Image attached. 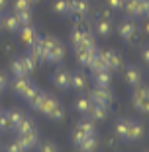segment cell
<instances>
[{"mask_svg":"<svg viewBox=\"0 0 149 152\" xmlns=\"http://www.w3.org/2000/svg\"><path fill=\"white\" fill-rule=\"evenodd\" d=\"M141 61H143L145 64H149V43L141 47Z\"/></svg>","mask_w":149,"mask_h":152,"instance_id":"7bdbcfd3","label":"cell"},{"mask_svg":"<svg viewBox=\"0 0 149 152\" xmlns=\"http://www.w3.org/2000/svg\"><path fill=\"white\" fill-rule=\"evenodd\" d=\"M20 61H22V66L26 68V72H27V74H32V72L36 70L37 63L33 61V57H32L30 53H26V55H20Z\"/></svg>","mask_w":149,"mask_h":152,"instance_id":"f1b7e54d","label":"cell"},{"mask_svg":"<svg viewBox=\"0 0 149 152\" xmlns=\"http://www.w3.org/2000/svg\"><path fill=\"white\" fill-rule=\"evenodd\" d=\"M10 86V80H8V76L4 74V72L0 70V92H4L6 88Z\"/></svg>","mask_w":149,"mask_h":152,"instance_id":"60d3db41","label":"cell"},{"mask_svg":"<svg viewBox=\"0 0 149 152\" xmlns=\"http://www.w3.org/2000/svg\"><path fill=\"white\" fill-rule=\"evenodd\" d=\"M30 2H32V4H37V2H41V0H30Z\"/></svg>","mask_w":149,"mask_h":152,"instance_id":"7dc6e473","label":"cell"},{"mask_svg":"<svg viewBox=\"0 0 149 152\" xmlns=\"http://www.w3.org/2000/svg\"><path fill=\"white\" fill-rule=\"evenodd\" d=\"M45 96H47V92H43V90H39V92L36 94V98H33L32 102H27V105H30L32 109H36V111H37V109H39V105H41V102H43V98H45Z\"/></svg>","mask_w":149,"mask_h":152,"instance_id":"1f68e13d","label":"cell"},{"mask_svg":"<svg viewBox=\"0 0 149 152\" xmlns=\"http://www.w3.org/2000/svg\"><path fill=\"white\" fill-rule=\"evenodd\" d=\"M16 16H18V20H20V23L22 26H30L32 23V10H24V12H14Z\"/></svg>","mask_w":149,"mask_h":152,"instance_id":"d6a6232c","label":"cell"},{"mask_svg":"<svg viewBox=\"0 0 149 152\" xmlns=\"http://www.w3.org/2000/svg\"><path fill=\"white\" fill-rule=\"evenodd\" d=\"M145 137V129L137 119H130V129H128V139L126 142H137Z\"/></svg>","mask_w":149,"mask_h":152,"instance_id":"52a82bcc","label":"cell"},{"mask_svg":"<svg viewBox=\"0 0 149 152\" xmlns=\"http://www.w3.org/2000/svg\"><path fill=\"white\" fill-rule=\"evenodd\" d=\"M14 131H16V133H30V131H36V121H33L30 115H24L22 121L14 127Z\"/></svg>","mask_w":149,"mask_h":152,"instance_id":"cb8c5ba5","label":"cell"},{"mask_svg":"<svg viewBox=\"0 0 149 152\" xmlns=\"http://www.w3.org/2000/svg\"><path fill=\"white\" fill-rule=\"evenodd\" d=\"M37 152H59L57 144L51 142V140H45V142L37 144Z\"/></svg>","mask_w":149,"mask_h":152,"instance_id":"e575fe53","label":"cell"},{"mask_svg":"<svg viewBox=\"0 0 149 152\" xmlns=\"http://www.w3.org/2000/svg\"><path fill=\"white\" fill-rule=\"evenodd\" d=\"M124 2H126V0H108V4H106V6H110V8L116 12V10H122L124 8Z\"/></svg>","mask_w":149,"mask_h":152,"instance_id":"ab89813d","label":"cell"},{"mask_svg":"<svg viewBox=\"0 0 149 152\" xmlns=\"http://www.w3.org/2000/svg\"><path fill=\"white\" fill-rule=\"evenodd\" d=\"M0 152H24V150L20 148V144H18V142H12V144H8V146H4Z\"/></svg>","mask_w":149,"mask_h":152,"instance_id":"b9f144b4","label":"cell"},{"mask_svg":"<svg viewBox=\"0 0 149 152\" xmlns=\"http://www.w3.org/2000/svg\"><path fill=\"white\" fill-rule=\"evenodd\" d=\"M55 102H57V98L55 96H49L47 94L45 98H43V102H41V105H39V109H37V113H41V115H49V111H51V107L55 105Z\"/></svg>","mask_w":149,"mask_h":152,"instance_id":"4316f807","label":"cell"},{"mask_svg":"<svg viewBox=\"0 0 149 152\" xmlns=\"http://www.w3.org/2000/svg\"><path fill=\"white\" fill-rule=\"evenodd\" d=\"M124 12H126V18H137V10H139V0H126L124 2Z\"/></svg>","mask_w":149,"mask_h":152,"instance_id":"d4e9b609","label":"cell"},{"mask_svg":"<svg viewBox=\"0 0 149 152\" xmlns=\"http://www.w3.org/2000/svg\"><path fill=\"white\" fill-rule=\"evenodd\" d=\"M63 117H65V107H63V103L57 99V102H55V105L51 107L47 119H51V121H63Z\"/></svg>","mask_w":149,"mask_h":152,"instance_id":"484cf974","label":"cell"},{"mask_svg":"<svg viewBox=\"0 0 149 152\" xmlns=\"http://www.w3.org/2000/svg\"><path fill=\"white\" fill-rule=\"evenodd\" d=\"M114 26H112V20H104V18H96V22L92 23V33L98 37H108L112 33Z\"/></svg>","mask_w":149,"mask_h":152,"instance_id":"ba28073f","label":"cell"},{"mask_svg":"<svg viewBox=\"0 0 149 152\" xmlns=\"http://www.w3.org/2000/svg\"><path fill=\"white\" fill-rule=\"evenodd\" d=\"M118 35L122 37L124 43L130 45L131 41L137 37V31H139V27H137V23L133 22V18H124L122 22H118Z\"/></svg>","mask_w":149,"mask_h":152,"instance_id":"7a4b0ae2","label":"cell"},{"mask_svg":"<svg viewBox=\"0 0 149 152\" xmlns=\"http://www.w3.org/2000/svg\"><path fill=\"white\" fill-rule=\"evenodd\" d=\"M90 107H92L90 96H79V98L75 99V109H77V113H81V115H88Z\"/></svg>","mask_w":149,"mask_h":152,"instance_id":"ac0fdd59","label":"cell"},{"mask_svg":"<svg viewBox=\"0 0 149 152\" xmlns=\"http://www.w3.org/2000/svg\"><path fill=\"white\" fill-rule=\"evenodd\" d=\"M16 142L20 144V148H22L24 152H32V150H36V146L39 144V134H37V131H30V133H18V137H16Z\"/></svg>","mask_w":149,"mask_h":152,"instance_id":"277c9868","label":"cell"},{"mask_svg":"<svg viewBox=\"0 0 149 152\" xmlns=\"http://www.w3.org/2000/svg\"><path fill=\"white\" fill-rule=\"evenodd\" d=\"M143 31H145V33L149 35V18L145 20V23H143Z\"/></svg>","mask_w":149,"mask_h":152,"instance_id":"f6af8a7d","label":"cell"},{"mask_svg":"<svg viewBox=\"0 0 149 152\" xmlns=\"http://www.w3.org/2000/svg\"><path fill=\"white\" fill-rule=\"evenodd\" d=\"M37 92H39V88H37V86H36V84H33V82H32V86L27 88V92H26V94H24V98H22V99H24V102H26V103H27V102H32V99L36 98V94H37Z\"/></svg>","mask_w":149,"mask_h":152,"instance_id":"74e56055","label":"cell"},{"mask_svg":"<svg viewBox=\"0 0 149 152\" xmlns=\"http://www.w3.org/2000/svg\"><path fill=\"white\" fill-rule=\"evenodd\" d=\"M8 129H14V125H12V119L8 115V109H6V111L0 113V131H8Z\"/></svg>","mask_w":149,"mask_h":152,"instance_id":"4dcf8cb0","label":"cell"},{"mask_svg":"<svg viewBox=\"0 0 149 152\" xmlns=\"http://www.w3.org/2000/svg\"><path fill=\"white\" fill-rule=\"evenodd\" d=\"M124 80H126V84H130L131 88L137 84H141L143 82V74H141V68L137 66V64H130V66L124 68Z\"/></svg>","mask_w":149,"mask_h":152,"instance_id":"8992f818","label":"cell"},{"mask_svg":"<svg viewBox=\"0 0 149 152\" xmlns=\"http://www.w3.org/2000/svg\"><path fill=\"white\" fill-rule=\"evenodd\" d=\"M32 2L30 0H14L12 4V12H24V10H32Z\"/></svg>","mask_w":149,"mask_h":152,"instance_id":"f546056e","label":"cell"},{"mask_svg":"<svg viewBox=\"0 0 149 152\" xmlns=\"http://www.w3.org/2000/svg\"><path fill=\"white\" fill-rule=\"evenodd\" d=\"M143 152H149V150H143Z\"/></svg>","mask_w":149,"mask_h":152,"instance_id":"c3c4849f","label":"cell"},{"mask_svg":"<svg viewBox=\"0 0 149 152\" xmlns=\"http://www.w3.org/2000/svg\"><path fill=\"white\" fill-rule=\"evenodd\" d=\"M122 68H124V58H122V55L118 53V51L110 49L108 51V70L120 72Z\"/></svg>","mask_w":149,"mask_h":152,"instance_id":"5bb4252c","label":"cell"},{"mask_svg":"<svg viewBox=\"0 0 149 152\" xmlns=\"http://www.w3.org/2000/svg\"><path fill=\"white\" fill-rule=\"evenodd\" d=\"M0 29H4V26H2V14H0Z\"/></svg>","mask_w":149,"mask_h":152,"instance_id":"bcb514c9","label":"cell"},{"mask_svg":"<svg viewBox=\"0 0 149 152\" xmlns=\"http://www.w3.org/2000/svg\"><path fill=\"white\" fill-rule=\"evenodd\" d=\"M2 26H4L6 31L10 33H20V29H22V23H20L18 16L14 12H8V14H2Z\"/></svg>","mask_w":149,"mask_h":152,"instance_id":"9c48e42d","label":"cell"},{"mask_svg":"<svg viewBox=\"0 0 149 152\" xmlns=\"http://www.w3.org/2000/svg\"><path fill=\"white\" fill-rule=\"evenodd\" d=\"M128 129H130V119H126V117H118V119L114 121V125H112L114 134L122 140L128 139Z\"/></svg>","mask_w":149,"mask_h":152,"instance_id":"7c38bea8","label":"cell"},{"mask_svg":"<svg viewBox=\"0 0 149 152\" xmlns=\"http://www.w3.org/2000/svg\"><path fill=\"white\" fill-rule=\"evenodd\" d=\"M0 113H2V109H0Z\"/></svg>","mask_w":149,"mask_h":152,"instance_id":"681fc988","label":"cell"},{"mask_svg":"<svg viewBox=\"0 0 149 152\" xmlns=\"http://www.w3.org/2000/svg\"><path fill=\"white\" fill-rule=\"evenodd\" d=\"M88 86V80L82 70H71V90H77V92H82V90Z\"/></svg>","mask_w":149,"mask_h":152,"instance_id":"4fadbf2b","label":"cell"},{"mask_svg":"<svg viewBox=\"0 0 149 152\" xmlns=\"http://www.w3.org/2000/svg\"><path fill=\"white\" fill-rule=\"evenodd\" d=\"M137 18H141V20H147V18H149V0H139Z\"/></svg>","mask_w":149,"mask_h":152,"instance_id":"836d02e7","label":"cell"},{"mask_svg":"<svg viewBox=\"0 0 149 152\" xmlns=\"http://www.w3.org/2000/svg\"><path fill=\"white\" fill-rule=\"evenodd\" d=\"M79 150L81 152H96L98 150V137H96V134H88V137L79 144Z\"/></svg>","mask_w":149,"mask_h":152,"instance_id":"7402d4cb","label":"cell"},{"mask_svg":"<svg viewBox=\"0 0 149 152\" xmlns=\"http://www.w3.org/2000/svg\"><path fill=\"white\" fill-rule=\"evenodd\" d=\"M8 115H10V119H12V125L16 127V125L20 123V121H22V117L26 115V113L20 111V109H8Z\"/></svg>","mask_w":149,"mask_h":152,"instance_id":"8d00e7d4","label":"cell"},{"mask_svg":"<svg viewBox=\"0 0 149 152\" xmlns=\"http://www.w3.org/2000/svg\"><path fill=\"white\" fill-rule=\"evenodd\" d=\"M92 80H94V86H110V82H112V70L92 72Z\"/></svg>","mask_w":149,"mask_h":152,"instance_id":"603a6c76","label":"cell"},{"mask_svg":"<svg viewBox=\"0 0 149 152\" xmlns=\"http://www.w3.org/2000/svg\"><path fill=\"white\" fill-rule=\"evenodd\" d=\"M88 117H90L92 121H98L100 123V121H104L106 117H108V107L92 102V107H90V111H88Z\"/></svg>","mask_w":149,"mask_h":152,"instance_id":"e0dca14e","label":"cell"},{"mask_svg":"<svg viewBox=\"0 0 149 152\" xmlns=\"http://www.w3.org/2000/svg\"><path fill=\"white\" fill-rule=\"evenodd\" d=\"M71 14L77 18H85L90 14V0H71Z\"/></svg>","mask_w":149,"mask_h":152,"instance_id":"8fae6325","label":"cell"},{"mask_svg":"<svg viewBox=\"0 0 149 152\" xmlns=\"http://www.w3.org/2000/svg\"><path fill=\"white\" fill-rule=\"evenodd\" d=\"M85 139H86V134L82 133L81 129H77V127H75V131H73V134H71V140H73V144H75V146L79 148V144H81Z\"/></svg>","mask_w":149,"mask_h":152,"instance_id":"d590c367","label":"cell"},{"mask_svg":"<svg viewBox=\"0 0 149 152\" xmlns=\"http://www.w3.org/2000/svg\"><path fill=\"white\" fill-rule=\"evenodd\" d=\"M30 86H32L30 76H20V78H14V80L10 82V88H12V92L18 96V98H24V94L27 92Z\"/></svg>","mask_w":149,"mask_h":152,"instance_id":"30bf717a","label":"cell"},{"mask_svg":"<svg viewBox=\"0 0 149 152\" xmlns=\"http://www.w3.org/2000/svg\"><path fill=\"white\" fill-rule=\"evenodd\" d=\"M20 39H22V43H26V45H32L33 41H36V37H37V29L30 23V26H22V29H20Z\"/></svg>","mask_w":149,"mask_h":152,"instance_id":"2e32d148","label":"cell"},{"mask_svg":"<svg viewBox=\"0 0 149 152\" xmlns=\"http://www.w3.org/2000/svg\"><path fill=\"white\" fill-rule=\"evenodd\" d=\"M6 6H8V0H0V14L6 12Z\"/></svg>","mask_w":149,"mask_h":152,"instance_id":"ee69618b","label":"cell"},{"mask_svg":"<svg viewBox=\"0 0 149 152\" xmlns=\"http://www.w3.org/2000/svg\"><path fill=\"white\" fill-rule=\"evenodd\" d=\"M90 99L94 103L110 107L114 102V94H112V90H110V86H94V90L90 92Z\"/></svg>","mask_w":149,"mask_h":152,"instance_id":"3957f363","label":"cell"},{"mask_svg":"<svg viewBox=\"0 0 149 152\" xmlns=\"http://www.w3.org/2000/svg\"><path fill=\"white\" fill-rule=\"evenodd\" d=\"M149 98V86H145L143 82L137 86H133V92H131V103L136 105V103H139L141 99Z\"/></svg>","mask_w":149,"mask_h":152,"instance_id":"ffe728a7","label":"cell"},{"mask_svg":"<svg viewBox=\"0 0 149 152\" xmlns=\"http://www.w3.org/2000/svg\"><path fill=\"white\" fill-rule=\"evenodd\" d=\"M0 94H2V92H0Z\"/></svg>","mask_w":149,"mask_h":152,"instance_id":"f907efd6","label":"cell"},{"mask_svg":"<svg viewBox=\"0 0 149 152\" xmlns=\"http://www.w3.org/2000/svg\"><path fill=\"white\" fill-rule=\"evenodd\" d=\"M51 10L59 16H71V0H51Z\"/></svg>","mask_w":149,"mask_h":152,"instance_id":"d6986e66","label":"cell"},{"mask_svg":"<svg viewBox=\"0 0 149 152\" xmlns=\"http://www.w3.org/2000/svg\"><path fill=\"white\" fill-rule=\"evenodd\" d=\"M47 55H45V63H55L59 64L65 58V47L63 43L53 35H47Z\"/></svg>","mask_w":149,"mask_h":152,"instance_id":"6da1fadb","label":"cell"},{"mask_svg":"<svg viewBox=\"0 0 149 152\" xmlns=\"http://www.w3.org/2000/svg\"><path fill=\"white\" fill-rule=\"evenodd\" d=\"M51 82H53L59 90H71V70L65 68V66L55 68L53 76H51Z\"/></svg>","mask_w":149,"mask_h":152,"instance_id":"5b68a950","label":"cell"},{"mask_svg":"<svg viewBox=\"0 0 149 152\" xmlns=\"http://www.w3.org/2000/svg\"><path fill=\"white\" fill-rule=\"evenodd\" d=\"M133 107H136L137 111L141 113V115H149V98L141 99V102H139V103H136Z\"/></svg>","mask_w":149,"mask_h":152,"instance_id":"f35d334b","label":"cell"},{"mask_svg":"<svg viewBox=\"0 0 149 152\" xmlns=\"http://www.w3.org/2000/svg\"><path fill=\"white\" fill-rule=\"evenodd\" d=\"M10 72H12L14 78H20V76H30V74L26 72V68L22 66V61H20V57H16L12 63H10Z\"/></svg>","mask_w":149,"mask_h":152,"instance_id":"83f0119b","label":"cell"},{"mask_svg":"<svg viewBox=\"0 0 149 152\" xmlns=\"http://www.w3.org/2000/svg\"><path fill=\"white\" fill-rule=\"evenodd\" d=\"M96 53H98V49L96 51H85V49H75V57H77V63L81 64V66H86L88 68V64H90V61L96 57Z\"/></svg>","mask_w":149,"mask_h":152,"instance_id":"9a60e30c","label":"cell"},{"mask_svg":"<svg viewBox=\"0 0 149 152\" xmlns=\"http://www.w3.org/2000/svg\"><path fill=\"white\" fill-rule=\"evenodd\" d=\"M77 129H81L86 137L88 134H96V121H92L90 117H82V119H79Z\"/></svg>","mask_w":149,"mask_h":152,"instance_id":"44dd1931","label":"cell"}]
</instances>
